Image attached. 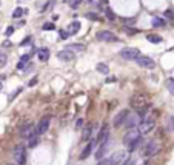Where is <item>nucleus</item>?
Here are the masks:
<instances>
[{"mask_svg":"<svg viewBox=\"0 0 174 165\" xmlns=\"http://www.w3.org/2000/svg\"><path fill=\"white\" fill-rule=\"evenodd\" d=\"M122 165H134V159H131V157L130 159H125L122 162Z\"/></svg>","mask_w":174,"mask_h":165,"instance_id":"obj_38","label":"nucleus"},{"mask_svg":"<svg viewBox=\"0 0 174 165\" xmlns=\"http://www.w3.org/2000/svg\"><path fill=\"white\" fill-rule=\"evenodd\" d=\"M91 133H93V126L91 125H88L85 130H83V133H82V140H89L91 139Z\"/></svg>","mask_w":174,"mask_h":165,"instance_id":"obj_24","label":"nucleus"},{"mask_svg":"<svg viewBox=\"0 0 174 165\" xmlns=\"http://www.w3.org/2000/svg\"><path fill=\"white\" fill-rule=\"evenodd\" d=\"M97 2V0H88V3H91V5H93V3H96Z\"/></svg>","mask_w":174,"mask_h":165,"instance_id":"obj_42","label":"nucleus"},{"mask_svg":"<svg viewBox=\"0 0 174 165\" xmlns=\"http://www.w3.org/2000/svg\"><path fill=\"white\" fill-rule=\"evenodd\" d=\"M48 128H50V117H48V116H45V117H42V119H40V122L37 124V126H36V131H37V133H39L40 136H42V134H45V133L48 131Z\"/></svg>","mask_w":174,"mask_h":165,"instance_id":"obj_11","label":"nucleus"},{"mask_svg":"<svg viewBox=\"0 0 174 165\" xmlns=\"http://www.w3.org/2000/svg\"><path fill=\"white\" fill-rule=\"evenodd\" d=\"M109 144H111V140H108V142H105V144L99 145V150L96 151V157H97V159H102V157L107 154V151L109 148Z\"/></svg>","mask_w":174,"mask_h":165,"instance_id":"obj_15","label":"nucleus"},{"mask_svg":"<svg viewBox=\"0 0 174 165\" xmlns=\"http://www.w3.org/2000/svg\"><path fill=\"white\" fill-rule=\"evenodd\" d=\"M85 17H86V19H89V20H93V22H99V20H100L99 14H96V13H86V14H85Z\"/></svg>","mask_w":174,"mask_h":165,"instance_id":"obj_30","label":"nucleus"},{"mask_svg":"<svg viewBox=\"0 0 174 165\" xmlns=\"http://www.w3.org/2000/svg\"><path fill=\"white\" fill-rule=\"evenodd\" d=\"M37 57H39L42 62L48 60V59H50V49H48V48H39V49H37Z\"/></svg>","mask_w":174,"mask_h":165,"instance_id":"obj_18","label":"nucleus"},{"mask_svg":"<svg viewBox=\"0 0 174 165\" xmlns=\"http://www.w3.org/2000/svg\"><path fill=\"white\" fill-rule=\"evenodd\" d=\"M165 128H166V131H169V133L174 131V116H168V117H166Z\"/></svg>","mask_w":174,"mask_h":165,"instance_id":"obj_22","label":"nucleus"},{"mask_svg":"<svg viewBox=\"0 0 174 165\" xmlns=\"http://www.w3.org/2000/svg\"><path fill=\"white\" fill-rule=\"evenodd\" d=\"M140 142H142V137H139V139H136V140L131 142L130 145H126V147H128V151H134V150L137 148L139 145H140Z\"/></svg>","mask_w":174,"mask_h":165,"instance_id":"obj_27","label":"nucleus"},{"mask_svg":"<svg viewBox=\"0 0 174 165\" xmlns=\"http://www.w3.org/2000/svg\"><path fill=\"white\" fill-rule=\"evenodd\" d=\"M125 159H126V151H116L108 160H105V165H122Z\"/></svg>","mask_w":174,"mask_h":165,"instance_id":"obj_4","label":"nucleus"},{"mask_svg":"<svg viewBox=\"0 0 174 165\" xmlns=\"http://www.w3.org/2000/svg\"><path fill=\"white\" fill-rule=\"evenodd\" d=\"M130 105H131V108L134 111H137V113L145 111L150 106V97L143 93H136L133 97L130 99Z\"/></svg>","mask_w":174,"mask_h":165,"instance_id":"obj_1","label":"nucleus"},{"mask_svg":"<svg viewBox=\"0 0 174 165\" xmlns=\"http://www.w3.org/2000/svg\"><path fill=\"white\" fill-rule=\"evenodd\" d=\"M34 133H36V128H34L32 124H26L23 128L20 130V136L25 137V139H28V137L31 136V134H34Z\"/></svg>","mask_w":174,"mask_h":165,"instance_id":"obj_14","label":"nucleus"},{"mask_svg":"<svg viewBox=\"0 0 174 165\" xmlns=\"http://www.w3.org/2000/svg\"><path fill=\"white\" fill-rule=\"evenodd\" d=\"M105 14H107V19H108V20H116V14L112 13V11L109 9V8L105 9Z\"/></svg>","mask_w":174,"mask_h":165,"instance_id":"obj_33","label":"nucleus"},{"mask_svg":"<svg viewBox=\"0 0 174 165\" xmlns=\"http://www.w3.org/2000/svg\"><path fill=\"white\" fill-rule=\"evenodd\" d=\"M99 165H105V162H100V164H99Z\"/></svg>","mask_w":174,"mask_h":165,"instance_id":"obj_43","label":"nucleus"},{"mask_svg":"<svg viewBox=\"0 0 174 165\" xmlns=\"http://www.w3.org/2000/svg\"><path fill=\"white\" fill-rule=\"evenodd\" d=\"M80 3H82V0H69V6H71V8H77Z\"/></svg>","mask_w":174,"mask_h":165,"instance_id":"obj_34","label":"nucleus"},{"mask_svg":"<svg viewBox=\"0 0 174 165\" xmlns=\"http://www.w3.org/2000/svg\"><path fill=\"white\" fill-rule=\"evenodd\" d=\"M36 82H37V79H32L31 82H29V85H36Z\"/></svg>","mask_w":174,"mask_h":165,"instance_id":"obj_41","label":"nucleus"},{"mask_svg":"<svg viewBox=\"0 0 174 165\" xmlns=\"http://www.w3.org/2000/svg\"><path fill=\"white\" fill-rule=\"evenodd\" d=\"M128 110H122V111H119V113L116 114V117H114V120H112V125L116 126V128H119V126H122L125 124V120H126V117H128Z\"/></svg>","mask_w":174,"mask_h":165,"instance_id":"obj_10","label":"nucleus"},{"mask_svg":"<svg viewBox=\"0 0 174 165\" xmlns=\"http://www.w3.org/2000/svg\"><path fill=\"white\" fill-rule=\"evenodd\" d=\"M13 33H14V26H8V29H6V31H5V36L8 37V36H11V34H13Z\"/></svg>","mask_w":174,"mask_h":165,"instance_id":"obj_39","label":"nucleus"},{"mask_svg":"<svg viewBox=\"0 0 174 165\" xmlns=\"http://www.w3.org/2000/svg\"><path fill=\"white\" fill-rule=\"evenodd\" d=\"M154 125H156V122H154V119H146V120H142L140 124H139L137 130L140 134H148L153 131Z\"/></svg>","mask_w":174,"mask_h":165,"instance_id":"obj_6","label":"nucleus"},{"mask_svg":"<svg viewBox=\"0 0 174 165\" xmlns=\"http://www.w3.org/2000/svg\"><path fill=\"white\" fill-rule=\"evenodd\" d=\"M31 40H32V37L31 36H28L26 39H23V42H20V47H25V45H29L31 43Z\"/></svg>","mask_w":174,"mask_h":165,"instance_id":"obj_35","label":"nucleus"},{"mask_svg":"<svg viewBox=\"0 0 174 165\" xmlns=\"http://www.w3.org/2000/svg\"><path fill=\"white\" fill-rule=\"evenodd\" d=\"M57 57L60 60H65V62H71V60L74 59V53H71V51H68V49H63V51H60Z\"/></svg>","mask_w":174,"mask_h":165,"instance_id":"obj_17","label":"nucleus"},{"mask_svg":"<svg viewBox=\"0 0 174 165\" xmlns=\"http://www.w3.org/2000/svg\"><path fill=\"white\" fill-rule=\"evenodd\" d=\"M65 49H68L71 53H83V51H86V47L82 43H71V45H66Z\"/></svg>","mask_w":174,"mask_h":165,"instance_id":"obj_16","label":"nucleus"},{"mask_svg":"<svg viewBox=\"0 0 174 165\" xmlns=\"http://www.w3.org/2000/svg\"><path fill=\"white\" fill-rule=\"evenodd\" d=\"M79 29H80V22H73L69 26H68V33L69 34H77L79 33Z\"/></svg>","mask_w":174,"mask_h":165,"instance_id":"obj_23","label":"nucleus"},{"mask_svg":"<svg viewBox=\"0 0 174 165\" xmlns=\"http://www.w3.org/2000/svg\"><path fill=\"white\" fill-rule=\"evenodd\" d=\"M96 37L97 40H102V42H119V37L111 31H99L96 34Z\"/></svg>","mask_w":174,"mask_h":165,"instance_id":"obj_8","label":"nucleus"},{"mask_svg":"<svg viewBox=\"0 0 174 165\" xmlns=\"http://www.w3.org/2000/svg\"><path fill=\"white\" fill-rule=\"evenodd\" d=\"M43 31H54L56 29V26H54V23H52V22H46V23L43 25Z\"/></svg>","mask_w":174,"mask_h":165,"instance_id":"obj_32","label":"nucleus"},{"mask_svg":"<svg viewBox=\"0 0 174 165\" xmlns=\"http://www.w3.org/2000/svg\"><path fill=\"white\" fill-rule=\"evenodd\" d=\"M165 25H166L165 19H160V17L153 19V26H156V28H165Z\"/></svg>","mask_w":174,"mask_h":165,"instance_id":"obj_25","label":"nucleus"},{"mask_svg":"<svg viewBox=\"0 0 174 165\" xmlns=\"http://www.w3.org/2000/svg\"><path fill=\"white\" fill-rule=\"evenodd\" d=\"M136 62H137L139 67L148 68V70H153V68L156 67V62H154L151 57H148V56H139L137 59H136Z\"/></svg>","mask_w":174,"mask_h":165,"instance_id":"obj_7","label":"nucleus"},{"mask_svg":"<svg viewBox=\"0 0 174 165\" xmlns=\"http://www.w3.org/2000/svg\"><path fill=\"white\" fill-rule=\"evenodd\" d=\"M31 56H32V53H29V54H25V56L20 57V60H19V63H17V68H19V70H25V67H26V63L29 62Z\"/></svg>","mask_w":174,"mask_h":165,"instance_id":"obj_19","label":"nucleus"},{"mask_svg":"<svg viewBox=\"0 0 174 165\" xmlns=\"http://www.w3.org/2000/svg\"><path fill=\"white\" fill-rule=\"evenodd\" d=\"M5 63H6V54L0 53V67H5Z\"/></svg>","mask_w":174,"mask_h":165,"instance_id":"obj_36","label":"nucleus"},{"mask_svg":"<svg viewBox=\"0 0 174 165\" xmlns=\"http://www.w3.org/2000/svg\"><path fill=\"white\" fill-rule=\"evenodd\" d=\"M146 40L151 42V43H154V45L162 43V42H163V39H162L160 36H157V34H148V36H146Z\"/></svg>","mask_w":174,"mask_h":165,"instance_id":"obj_21","label":"nucleus"},{"mask_svg":"<svg viewBox=\"0 0 174 165\" xmlns=\"http://www.w3.org/2000/svg\"><path fill=\"white\" fill-rule=\"evenodd\" d=\"M39 142H40V134L37 133V131L28 137V145H29V147H36Z\"/></svg>","mask_w":174,"mask_h":165,"instance_id":"obj_20","label":"nucleus"},{"mask_svg":"<svg viewBox=\"0 0 174 165\" xmlns=\"http://www.w3.org/2000/svg\"><path fill=\"white\" fill-rule=\"evenodd\" d=\"M108 140H109V130H108L107 125H103L102 130L99 131V134H97V144L102 145V144H105V142H108Z\"/></svg>","mask_w":174,"mask_h":165,"instance_id":"obj_12","label":"nucleus"},{"mask_svg":"<svg viewBox=\"0 0 174 165\" xmlns=\"http://www.w3.org/2000/svg\"><path fill=\"white\" fill-rule=\"evenodd\" d=\"M143 114H145V111H140V113H137V114H128V117H126V120H125V128H134V126H139V124L143 120Z\"/></svg>","mask_w":174,"mask_h":165,"instance_id":"obj_2","label":"nucleus"},{"mask_svg":"<svg viewBox=\"0 0 174 165\" xmlns=\"http://www.w3.org/2000/svg\"><path fill=\"white\" fill-rule=\"evenodd\" d=\"M157 151H160V145H159L156 140H150L148 144H146L145 150H143V154L145 156H153V154H156Z\"/></svg>","mask_w":174,"mask_h":165,"instance_id":"obj_9","label":"nucleus"},{"mask_svg":"<svg viewBox=\"0 0 174 165\" xmlns=\"http://www.w3.org/2000/svg\"><path fill=\"white\" fill-rule=\"evenodd\" d=\"M26 13H28V11L23 9V8H16V9H14V13H13V17H14V19H20V17L23 16V14H26Z\"/></svg>","mask_w":174,"mask_h":165,"instance_id":"obj_28","label":"nucleus"},{"mask_svg":"<svg viewBox=\"0 0 174 165\" xmlns=\"http://www.w3.org/2000/svg\"><path fill=\"white\" fill-rule=\"evenodd\" d=\"M82 125H83V120H82V119H77V122H75V128H82Z\"/></svg>","mask_w":174,"mask_h":165,"instance_id":"obj_40","label":"nucleus"},{"mask_svg":"<svg viewBox=\"0 0 174 165\" xmlns=\"http://www.w3.org/2000/svg\"><path fill=\"white\" fill-rule=\"evenodd\" d=\"M142 134L139 133V130L136 131V130H131V131H128L126 134H125V137H123V144L125 145H130L133 140H136V139H139Z\"/></svg>","mask_w":174,"mask_h":165,"instance_id":"obj_13","label":"nucleus"},{"mask_svg":"<svg viewBox=\"0 0 174 165\" xmlns=\"http://www.w3.org/2000/svg\"><path fill=\"white\" fill-rule=\"evenodd\" d=\"M91 150H93V144L89 142V144L83 148V151H82V154H80V159H86V157L91 154Z\"/></svg>","mask_w":174,"mask_h":165,"instance_id":"obj_26","label":"nucleus"},{"mask_svg":"<svg viewBox=\"0 0 174 165\" xmlns=\"http://www.w3.org/2000/svg\"><path fill=\"white\" fill-rule=\"evenodd\" d=\"M59 34H60V39H63V40H65L66 37L69 36V33H68V31H62V29H60V33H59Z\"/></svg>","mask_w":174,"mask_h":165,"instance_id":"obj_37","label":"nucleus"},{"mask_svg":"<svg viewBox=\"0 0 174 165\" xmlns=\"http://www.w3.org/2000/svg\"><path fill=\"white\" fill-rule=\"evenodd\" d=\"M96 70L99 71V73H102V74H108L109 68H108V65H107V63H99V65L96 67Z\"/></svg>","mask_w":174,"mask_h":165,"instance_id":"obj_29","label":"nucleus"},{"mask_svg":"<svg viewBox=\"0 0 174 165\" xmlns=\"http://www.w3.org/2000/svg\"><path fill=\"white\" fill-rule=\"evenodd\" d=\"M166 90L169 91L173 96H174V79H169V80H166Z\"/></svg>","mask_w":174,"mask_h":165,"instance_id":"obj_31","label":"nucleus"},{"mask_svg":"<svg viewBox=\"0 0 174 165\" xmlns=\"http://www.w3.org/2000/svg\"><path fill=\"white\" fill-rule=\"evenodd\" d=\"M139 56H140L139 48H123L120 51V57L125 60H136Z\"/></svg>","mask_w":174,"mask_h":165,"instance_id":"obj_5","label":"nucleus"},{"mask_svg":"<svg viewBox=\"0 0 174 165\" xmlns=\"http://www.w3.org/2000/svg\"><path fill=\"white\" fill-rule=\"evenodd\" d=\"M8 165H17V164H8Z\"/></svg>","mask_w":174,"mask_h":165,"instance_id":"obj_44","label":"nucleus"},{"mask_svg":"<svg viewBox=\"0 0 174 165\" xmlns=\"http://www.w3.org/2000/svg\"><path fill=\"white\" fill-rule=\"evenodd\" d=\"M14 162L17 165H25L26 164V148L25 145H17L14 148Z\"/></svg>","mask_w":174,"mask_h":165,"instance_id":"obj_3","label":"nucleus"}]
</instances>
